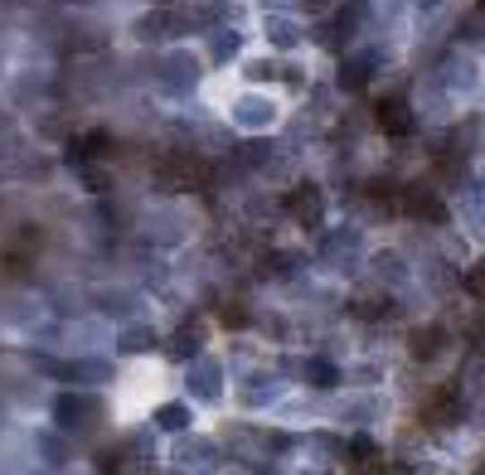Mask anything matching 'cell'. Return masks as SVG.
<instances>
[{
	"mask_svg": "<svg viewBox=\"0 0 485 475\" xmlns=\"http://www.w3.org/2000/svg\"><path fill=\"white\" fill-rule=\"evenodd\" d=\"M403 209H408L418 223H446V204L432 194V189H422V185L403 189Z\"/></svg>",
	"mask_w": 485,
	"mask_h": 475,
	"instance_id": "1",
	"label": "cell"
},
{
	"mask_svg": "<svg viewBox=\"0 0 485 475\" xmlns=\"http://www.w3.org/2000/svg\"><path fill=\"white\" fill-rule=\"evenodd\" d=\"M466 291L476 296V301H485V263H476V267H466Z\"/></svg>",
	"mask_w": 485,
	"mask_h": 475,
	"instance_id": "5",
	"label": "cell"
},
{
	"mask_svg": "<svg viewBox=\"0 0 485 475\" xmlns=\"http://www.w3.org/2000/svg\"><path fill=\"white\" fill-rule=\"evenodd\" d=\"M378 126H384L388 136H408L412 132V112L403 98H384L378 102Z\"/></svg>",
	"mask_w": 485,
	"mask_h": 475,
	"instance_id": "2",
	"label": "cell"
},
{
	"mask_svg": "<svg viewBox=\"0 0 485 475\" xmlns=\"http://www.w3.org/2000/svg\"><path fill=\"white\" fill-rule=\"evenodd\" d=\"M160 427H165V432H185V427H189V412H185V408H160Z\"/></svg>",
	"mask_w": 485,
	"mask_h": 475,
	"instance_id": "4",
	"label": "cell"
},
{
	"mask_svg": "<svg viewBox=\"0 0 485 475\" xmlns=\"http://www.w3.org/2000/svg\"><path fill=\"white\" fill-rule=\"evenodd\" d=\"M442 340H446V330H442V325H422V330H412V359H437V354H442Z\"/></svg>",
	"mask_w": 485,
	"mask_h": 475,
	"instance_id": "3",
	"label": "cell"
}]
</instances>
